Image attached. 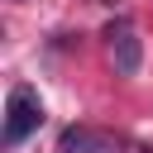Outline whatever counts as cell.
<instances>
[{
  "instance_id": "obj_1",
  "label": "cell",
  "mask_w": 153,
  "mask_h": 153,
  "mask_svg": "<svg viewBox=\"0 0 153 153\" xmlns=\"http://www.w3.org/2000/svg\"><path fill=\"white\" fill-rule=\"evenodd\" d=\"M38 124H43V100H38V91H33V86H14L10 100H5V143H10V148L24 143Z\"/></svg>"
},
{
  "instance_id": "obj_3",
  "label": "cell",
  "mask_w": 153,
  "mask_h": 153,
  "mask_svg": "<svg viewBox=\"0 0 153 153\" xmlns=\"http://www.w3.org/2000/svg\"><path fill=\"white\" fill-rule=\"evenodd\" d=\"M62 153H120V139L100 134V129H67L62 134Z\"/></svg>"
},
{
  "instance_id": "obj_2",
  "label": "cell",
  "mask_w": 153,
  "mask_h": 153,
  "mask_svg": "<svg viewBox=\"0 0 153 153\" xmlns=\"http://www.w3.org/2000/svg\"><path fill=\"white\" fill-rule=\"evenodd\" d=\"M105 43H110V57H115V72L120 76H134L139 62H143V43H139V29L129 19H110L105 24Z\"/></svg>"
}]
</instances>
